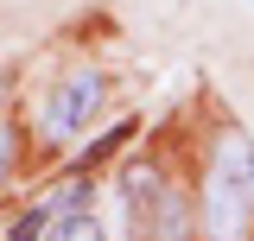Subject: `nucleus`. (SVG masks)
I'll list each match as a JSON object with an SVG mask.
<instances>
[{
    "label": "nucleus",
    "instance_id": "obj_1",
    "mask_svg": "<svg viewBox=\"0 0 254 241\" xmlns=\"http://www.w3.org/2000/svg\"><path fill=\"white\" fill-rule=\"evenodd\" d=\"M254 222V140L248 133H222L210 178H203V229L216 241H235Z\"/></svg>",
    "mask_w": 254,
    "mask_h": 241
},
{
    "label": "nucleus",
    "instance_id": "obj_2",
    "mask_svg": "<svg viewBox=\"0 0 254 241\" xmlns=\"http://www.w3.org/2000/svg\"><path fill=\"white\" fill-rule=\"evenodd\" d=\"M102 108H108V76L83 63V70H70L58 89L45 95L38 127H45V140H58V146H64V140H76L83 127H95V120H102Z\"/></svg>",
    "mask_w": 254,
    "mask_h": 241
},
{
    "label": "nucleus",
    "instance_id": "obj_3",
    "mask_svg": "<svg viewBox=\"0 0 254 241\" xmlns=\"http://www.w3.org/2000/svg\"><path fill=\"white\" fill-rule=\"evenodd\" d=\"M133 235H140V241H190V203L165 184V190H159V203L146 210V222H140Z\"/></svg>",
    "mask_w": 254,
    "mask_h": 241
},
{
    "label": "nucleus",
    "instance_id": "obj_4",
    "mask_svg": "<svg viewBox=\"0 0 254 241\" xmlns=\"http://www.w3.org/2000/svg\"><path fill=\"white\" fill-rule=\"evenodd\" d=\"M159 190H165V172H159V165H127L121 172V197H127V222H133V229L146 222V210L159 203Z\"/></svg>",
    "mask_w": 254,
    "mask_h": 241
},
{
    "label": "nucleus",
    "instance_id": "obj_5",
    "mask_svg": "<svg viewBox=\"0 0 254 241\" xmlns=\"http://www.w3.org/2000/svg\"><path fill=\"white\" fill-rule=\"evenodd\" d=\"M45 241H108L102 235V222H95V210L83 203V210H64L45 222Z\"/></svg>",
    "mask_w": 254,
    "mask_h": 241
},
{
    "label": "nucleus",
    "instance_id": "obj_6",
    "mask_svg": "<svg viewBox=\"0 0 254 241\" xmlns=\"http://www.w3.org/2000/svg\"><path fill=\"white\" fill-rule=\"evenodd\" d=\"M19 146H26V133H19V120H6L0 115V184L19 172Z\"/></svg>",
    "mask_w": 254,
    "mask_h": 241
},
{
    "label": "nucleus",
    "instance_id": "obj_7",
    "mask_svg": "<svg viewBox=\"0 0 254 241\" xmlns=\"http://www.w3.org/2000/svg\"><path fill=\"white\" fill-rule=\"evenodd\" d=\"M45 222H51V210H45V203H32V210L13 222V241H38V235H45Z\"/></svg>",
    "mask_w": 254,
    "mask_h": 241
}]
</instances>
